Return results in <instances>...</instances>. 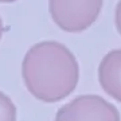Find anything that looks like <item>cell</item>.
<instances>
[{
	"label": "cell",
	"instance_id": "1",
	"mask_svg": "<svg viewBox=\"0 0 121 121\" xmlns=\"http://www.w3.org/2000/svg\"><path fill=\"white\" fill-rule=\"evenodd\" d=\"M22 77L32 97L54 104L69 97L79 81V65L69 47L56 40H42L28 48Z\"/></svg>",
	"mask_w": 121,
	"mask_h": 121
},
{
	"label": "cell",
	"instance_id": "2",
	"mask_svg": "<svg viewBox=\"0 0 121 121\" xmlns=\"http://www.w3.org/2000/svg\"><path fill=\"white\" fill-rule=\"evenodd\" d=\"M104 0H48L52 22L65 32H82L94 24Z\"/></svg>",
	"mask_w": 121,
	"mask_h": 121
},
{
	"label": "cell",
	"instance_id": "3",
	"mask_svg": "<svg viewBox=\"0 0 121 121\" xmlns=\"http://www.w3.org/2000/svg\"><path fill=\"white\" fill-rule=\"evenodd\" d=\"M54 121H121L118 109L98 94L78 95L62 105Z\"/></svg>",
	"mask_w": 121,
	"mask_h": 121
},
{
	"label": "cell",
	"instance_id": "4",
	"mask_svg": "<svg viewBox=\"0 0 121 121\" xmlns=\"http://www.w3.org/2000/svg\"><path fill=\"white\" fill-rule=\"evenodd\" d=\"M98 82L105 94L121 104V48L110 50L101 59Z\"/></svg>",
	"mask_w": 121,
	"mask_h": 121
},
{
	"label": "cell",
	"instance_id": "5",
	"mask_svg": "<svg viewBox=\"0 0 121 121\" xmlns=\"http://www.w3.org/2000/svg\"><path fill=\"white\" fill-rule=\"evenodd\" d=\"M16 106L8 95L0 91V121H16Z\"/></svg>",
	"mask_w": 121,
	"mask_h": 121
},
{
	"label": "cell",
	"instance_id": "6",
	"mask_svg": "<svg viewBox=\"0 0 121 121\" xmlns=\"http://www.w3.org/2000/svg\"><path fill=\"white\" fill-rule=\"evenodd\" d=\"M114 24H116V30L121 35V0L116 5V11H114Z\"/></svg>",
	"mask_w": 121,
	"mask_h": 121
},
{
	"label": "cell",
	"instance_id": "7",
	"mask_svg": "<svg viewBox=\"0 0 121 121\" xmlns=\"http://www.w3.org/2000/svg\"><path fill=\"white\" fill-rule=\"evenodd\" d=\"M3 32H4V26H3V20H1V17H0V40H1Z\"/></svg>",
	"mask_w": 121,
	"mask_h": 121
},
{
	"label": "cell",
	"instance_id": "8",
	"mask_svg": "<svg viewBox=\"0 0 121 121\" xmlns=\"http://www.w3.org/2000/svg\"><path fill=\"white\" fill-rule=\"evenodd\" d=\"M16 0H0V3H13Z\"/></svg>",
	"mask_w": 121,
	"mask_h": 121
}]
</instances>
